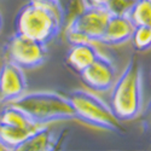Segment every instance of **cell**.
Segmentation results:
<instances>
[{
  "instance_id": "1",
  "label": "cell",
  "mask_w": 151,
  "mask_h": 151,
  "mask_svg": "<svg viewBox=\"0 0 151 151\" xmlns=\"http://www.w3.org/2000/svg\"><path fill=\"white\" fill-rule=\"evenodd\" d=\"M64 17L59 0H28L16 15L15 33L47 45L60 33Z\"/></svg>"
},
{
  "instance_id": "12",
  "label": "cell",
  "mask_w": 151,
  "mask_h": 151,
  "mask_svg": "<svg viewBox=\"0 0 151 151\" xmlns=\"http://www.w3.org/2000/svg\"><path fill=\"white\" fill-rule=\"evenodd\" d=\"M0 123L24 129H36L40 127L33 122L23 110L11 103H6V105L0 110Z\"/></svg>"
},
{
  "instance_id": "2",
  "label": "cell",
  "mask_w": 151,
  "mask_h": 151,
  "mask_svg": "<svg viewBox=\"0 0 151 151\" xmlns=\"http://www.w3.org/2000/svg\"><path fill=\"white\" fill-rule=\"evenodd\" d=\"M109 106L121 122L133 121L143 106V68L133 56L111 87Z\"/></svg>"
},
{
  "instance_id": "6",
  "label": "cell",
  "mask_w": 151,
  "mask_h": 151,
  "mask_svg": "<svg viewBox=\"0 0 151 151\" xmlns=\"http://www.w3.org/2000/svg\"><path fill=\"white\" fill-rule=\"evenodd\" d=\"M4 60H9L23 70L41 67L47 58L46 45L24 34L15 33L7 40L4 51Z\"/></svg>"
},
{
  "instance_id": "18",
  "label": "cell",
  "mask_w": 151,
  "mask_h": 151,
  "mask_svg": "<svg viewBox=\"0 0 151 151\" xmlns=\"http://www.w3.org/2000/svg\"><path fill=\"white\" fill-rule=\"evenodd\" d=\"M0 150H10V149L7 147V145H6L1 139H0Z\"/></svg>"
},
{
  "instance_id": "16",
  "label": "cell",
  "mask_w": 151,
  "mask_h": 151,
  "mask_svg": "<svg viewBox=\"0 0 151 151\" xmlns=\"http://www.w3.org/2000/svg\"><path fill=\"white\" fill-rule=\"evenodd\" d=\"M83 6H90V7H99V9H105L108 0H82Z\"/></svg>"
},
{
  "instance_id": "7",
  "label": "cell",
  "mask_w": 151,
  "mask_h": 151,
  "mask_svg": "<svg viewBox=\"0 0 151 151\" xmlns=\"http://www.w3.org/2000/svg\"><path fill=\"white\" fill-rule=\"evenodd\" d=\"M81 81L91 91L103 93L111 90L116 81V68L109 58L99 55L96 60L80 74Z\"/></svg>"
},
{
  "instance_id": "19",
  "label": "cell",
  "mask_w": 151,
  "mask_h": 151,
  "mask_svg": "<svg viewBox=\"0 0 151 151\" xmlns=\"http://www.w3.org/2000/svg\"><path fill=\"white\" fill-rule=\"evenodd\" d=\"M3 24H4V21H3V15H1V12H0V32H1V29H3Z\"/></svg>"
},
{
  "instance_id": "20",
  "label": "cell",
  "mask_w": 151,
  "mask_h": 151,
  "mask_svg": "<svg viewBox=\"0 0 151 151\" xmlns=\"http://www.w3.org/2000/svg\"><path fill=\"white\" fill-rule=\"evenodd\" d=\"M0 104H1V92H0Z\"/></svg>"
},
{
  "instance_id": "10",
  "label": "cell",
  "mask_w": 151,
  "mask_h": 151,
  "mask_svg": "<svg viewBox=\"0 0 151 151\" xmlns=\"http://www.w3.org/2000/svg\"><path fill=\"white\" fill-rule=\"evenodd\" d=\"M99 55L98 48L93 45V42L74 44L70 45L65 57V63L71 70L80 74L83 69L91 65Z\"/></svg>"
},
{
  "instance_id": "8",
  "label": "cell",
  "mask_w": 151,
  "mask_h": 151,
  "mask_svg": "<svg viewBox=\"0 0 151 151\" xmlns=\"http://www.w3.org/2000/svg\"><path fill=\"white\" fill-rule=\"evenodd\" d=\"M27 91V78L24 70L9 60L0 69V92L1 103H10Z\"/></svg>"
},
{
  "instance_id": "3",
  "label": "cell",
  "mask_w": 151,
  "mask_h": 151,
  "mask_svg": "<svg viewBox=\"0 0 151 151\" xmlns=\"http://www.w3.org/2000/svg\"><path fill=\"white\" fill-rule=\"evenodd\" d=\"M10 103L23 110L39 126L75 120V111L68 97L56 92L24 93Z\"/></svg>"
},
{
  "instance_id": "9",
  "label": "cell",
  "mask_w": 151,
  "mask_h": 151,
  "mask_svg": "<svg viewBox=\"0 0 151 151\" xmlns=\"http://www.w3.org/2000/svg\"><path fill=\"white\" fill-rule=\"evenodd\" d=\"M134 24L127 17V15L110 16L105 27L104 34L100 39V44L108 46H119L131 40Z\"/></svg>"
},
{
  "instance_id": "15",
  "label": "cell",
  "mask_w": 151,
  "mask_h": 151,
  "mask_svg": "<svg viewBox=\"0 0 151 151\" xmlns=\"http://www.w3.org/2000/svg\"><path fill=\"white\" fill-rule=\"evenodd\" d=\"M135 0H108L105 10L111 16L127 15Z\"/></svg>"
},
{
  "instance_id": "17",
  "label": "cell",
  "mask_w": 151,
  "mask_h": 151,
  "mask_svg": "<svg viewBox=\"0 0 151 151\" xmlns=\"http://www.w3.org/2000/svg\"><path fill=\"white\" fill-rule=\"evenodd\" d=\"M144 117H145V123L147 126L149 131L151 132V100L149 102L146 109H145V112H144Z\"/></svg>"
},
{
  "instance_id": "5",
  "label": "cell",
  "mask_w": 151,
  "mask_h": 151,
  "mask_svg": "<svg viewBox=\"0 0 151 151\" xmlns=\"http://www.w3.org/2000/svg\"><path fill=\"white\" fill-rule=\"evenodd\" d=\"M105 9L83 6L65 30V39L70 45L81 42H100L110 18Z\"/></svg>"
},
{
  "instance_id": "4",
  "label": "cell",
  "mask_w": 151,
  "mask_h": 151,
  "mask_svg": "<svg viewBox=\"0 0 151 151\" xmlns=\"http://www.w3.org/2000/svg\"><path fill=\"white\" fill-rule=\"evenodd\" d=\"M74 108L75 120L87 126L114 133H122L121 121L116 119L108 104L96 94L85 90H74L68 93Z\"/></svg>"
},
{
  "instance_id": "14",
  "label": "cell",
  "mask_w": 151,
  "mask_h": 151,
  "mask_svg": "<svg viewBox=\"0 0 151 151\" xmlns=\"http://www.w3.org/2000/svg\"><path fill=\"white\" fill-rule=\"evenodd\" d=\"M137 52H145L151 50V27L137 26L132 33L131 40Z\"/></svg>"
},
{
  "instance_id": "11",
  "label": "cell",
  "mask_w": 151,
  "mask_h": 151,
  "mask_svg": "<svg viewBox=\"0 0 151 151\" xmlns=\"http://www.w3.org/2000/svg\"><path fill=\"white\" fill-rule=\"evenodd\" d=\"M56 139L53 133L46 126H40L26 140H23L15 150L16 151H48L53 150Z\"/></svg>"
},
{
  "instance_id": "13",
  "label": "cell",
  "mask_w": 151,
  "mask_h": 151,
  "mask_svg": "<svg viewBox=\"0 0 151 151\" xmlns=\"http://www.w3.org/2000/svg\"><path fill=\"white\" fill-rule=\"evenodd\" d=\"M127 17L137 26L151 27V0H135L128 11Z\"/></svg>"
}]
</instances>
